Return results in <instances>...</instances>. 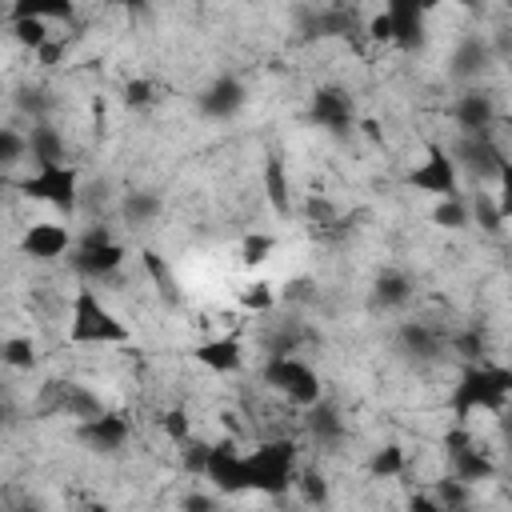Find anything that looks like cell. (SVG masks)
I'll return each instance as SVG.
<instances>
[{"mask_svg":"<svg viewBox=\"0 0 512 512\" xmlns=\"http://www.w3.org/2000/svg\"><path fill=\"white\" fill-rule=\"evenodd\" d=\"M272 248H276V240H272L268 232L244 236V244H240V264H244V268H256V264H264V260L272 256Z\"/></svg>","mask_w":512,"mask_h":512,"instance_id":"obj_39","label":"cell"},{"mask_svg":"<svg viewBox=\"0 0 512 512\" xmlns=\"http://www.w3.org/2000/svg\"><path fill=\"white\" fill-rule=\"evenodd\" d=\"M424 12H428L424 4H412V0H392V4L384 8L388 28H392L388 44H396L400 52H420V48H424V40H428Z\"/></svg>","mask_w":512,"mask_h":512,"instance_id":"obj_11","label":"cell"},{"mask_svg":"<svg viewBox=\"0 0 512 512\" xmlns=\"http://www.w3.org/2000/svg\"><path fill=\"white\" fill-rule=\"evenodd\" d=\"M300 496H304V504H312V508H324L328 504V476L320 472V468H300L296 472V484H292Z\"/></svg>","mask_w":512,"mask_h":512,"instance_id":"obj_34","label":"cell"},{"mask_svg":"<svg viewBox=\"0 0 512 512\" xmlns=\"http://www.w3.org/2000/svg\"><path fill=\"white\" fill-rule=\"evenodd\" d=\"M28 200H40V204H52L60 208L64 216H72L80 208V172L72 164H48V168H36L32 176H24L16 184Z\"/></svg>","mask_w":512,"mask_h":512,"instance_id":"obj_5","label":"cell"},{"mask_svg":"<svg viewBox=\"0 0 512 512\" xmlns=\"http://www.w3.org/2000/svg\"><path fill=\"white\" fill-rule=\"evenodd\" d=\"M180 512H220V504H216V496H204V492H188V496L180 500Z\"/></svg>","mask_w":512,"mask_h":512,"instance_id":"obj_48","label":"cell"},{"mask_svg":"<svg viewBox=\"0 0 512 512\" xmlns=\"http://www.w3.org/2000/svg\"><path fill=\"white\" fill-rule=\"evenodd\" d=\"M396 344L400 352L412 360V364H440L448 356V344H444V332L424 324V320H404L400 332H396Z\"/></svg>","mask_w":512,"mask_h":512,"instance_id":"obj_14","label":"cell"},{"mask_svg":"<svg viewBox=\"0 0 512 512\" xmlns=\"http://www.w3.org/2000/svg\"><path fill=\"white\" fill-rule=\"evenodd\" d=\"M468 220H476L488 236H500L508 216L500 212V200H496L492 192H476V196H472V204H468Z\"/></svg>","mask_w":512,"mask_h":512,"instance_id":"obj_31","label":"cell"},{"mask_svg":"<svg viewBox=\"0 0 512 512\" xmlns=\"http://www.w3.org/2000/svg\"><path fill=\"white\" fill-rule=\"evenodd\" d=\"M412 300V280L400 272V268H384L376 280H372V308L380 312H396Z\"/></svg>","mask_w":512,"mask_h":512,"instance_id":"obj_22","label":"cell"},{"mask_svg":"<svg viewBox=\"0 0 512 512\" xmlns=\"http://www.w3.org/2000/svg\"><path fill=\"white\" fill-rule=\"evenodd\" d=\"M300 32H308V36H356L364 28H360L356 8H312L300 16Z\"/></svg>","mask_w":512,"mask_h":512,"instance_id":"obj_18","label":"cell"},{"mask_svg":"<svg viewBox=\"0 0 512 512\" xmlns=\"http://www.w3.org/2000/svg\"><path fill=\"white\" fill-rule=\"evenodd\" d=\"M68 340H72V344H128L132 332H128V324L96 296V288L84 284V288H76V296H72Z\"/></svg>","mask_w":512,"mask_h":512,"instance_id":"obj_3","label":"cell"},{"mask_svg":"<svg viewBox=\"0 0 512 512\" xmlns=\"http://www.w3.org/2000/svg\"><path fill=\"white\" fill-rule=\"evenodd\" d=\"M440 508H460V504H468L472 500V488L468 484H460L456 476H440L436 484H432V492H428Z\"/></svg>","mask_w":512,"mask_h":512,"instance_id":"obj_37","label":"cell"},{"mask_svg":"<svg viewBox=\"0 0 512 512\" xmlns=\"http://www.w3.org/2000/svg\"><path fill=\"white\" fill-rule=\"evenodd\" d=\"M68 252H72V232H68V224L40 220V224H28V232L20 236V256L40 260V264L60 260V256H68Z\"/></svg>","mask_w":512,"mask_h":512,"instance_id":"obj_16","label":"cell"},{"mask_svg":"<svg viewBox=\"0 0 512 512\" xmlns=\"http://www.w3.org/2000/svg\"><path fill=\"white\" fill-rule=\"evenodd\" d=\"M284 300H288V304H312V300H316V284H312L308 276H296V280H288Z\"/></svg>","mask_w":512,"mask_h":512,"instance_id":"obj_46","label":"cell"},{"mask_svg":"<svg viewBox=\"0 0 512 512\" xmlns=\"http://www.w3.org/2000/svg\"><path fill=\"white\" fill-rule=\"evenodd\" d=\"M444 344H448V352H456L464 364H484V348H488V340H484V332H480V328L448 332V336H444Z\"/></svg>","mask_w":512,"mask_h":512,"instance_id":"obj_32","label":"cell"},{"mask_svg":"<svg viewBox=\"0 0 512 512\" xmlns=\"http://www.w3.org/2000/svg\"><path fill=\"white\" fill-rule=\"evenodd\" d=\"M76 436H80V440H84L92 452L112 456V452H120V448L128 444V436H132V420H128L124 412L104 408L96 420H84V424L76 428Z\"/></svg>","mask_w":512,"mask_h":512,"instance_id":"obj_13","label":"cell"},{"mask_svg":"<svg viewBox=\"0 0 512 512\" xmlns=\"http://www.w3.org/2000/svg\"><path fill=\"white\" fill-rule=\"evenodd\" d=\"M12 104H16L24 116H32V124H44L48 112H52V92H48L44 84H20V88L12 92Z\"/></svg>","mask_w":512,"mask_h":512,"instance_id":"obj_29","label":"cell"},{"mask_svg":"<svg viewBox=\"0 0 512 512\" xmlns=\"http://www.w3.org/2000/svg\"><path fill=\"white\" fill-rule=\"evenodd\" d=\"M448 156H452L456 172H464L476 184H488V180H504L508 176V156L496 144V136H460L448 148Z\"/></svg>","mask_w":512,"mask_h":512,"instance_id":"obj_6","label":"cell"},{"mask_svg":"<svg viewBox=\"0 0 512 512\" xmlns=\"http://www.w3.org/2000/svg\"><path fill=\"white\" fill-rule=\"evenodd\" d=\"M260 380L288 396V404H300V408H312L320 400V376L312 364H304L300 356H268L264 368H260Z\"/></svg>","mask_w":512,"mask_h":512,"instance_id":"obj_4","label":"cell"},{"mask_svg":"<svg viewBox=\"0 0 512 512\" xmlns=\"http://www.w3.org/2000/svg\"><path fill=\"white\" fill-rule=\"evenodd\" d=\"M192 360L208 372H220V376H232L244 368V344L236 336H212V340H200L192 348Z\"/></svg>","mask_w":512,"mask_h":512,"instance_id":"obj_17","label":"cell"},{"mask_svg":"<svg viewBox=\"0 0 512 512\" xmlns=\"http://www.w3.org/2000/svg\"><path fill=\"white\" fill-rule=\"evenodd\" d=\"M408 512H440V504H436L432 496H424V492H416V496L408 500Z\"/></svg>","mask_w":512,"mask_h":512,"instance_id":"obj_51","label":"cell"},{"mask_svg":"<svg viewBox=\"0 0 512 512\" xmlns=\"http://www.w3.org/2000/svg\"><path fill=\"white\" fill-rule=\"evenodd\" d=\"M264 196H268V204H272L276 216H288V212H292L288 168H284V160H280L276 152H268V160H264Z\"/></svg>","mask_w":512,"mask_h":512,"instance_id":"obj_26","label":"cell"},{"mask_svg":"<svg viewBox=\"0 0 512 512\" xmlns=\"http://www.w3.org/2000/svg\"><path fill=\"white\" fill-rule=\"evenodd\" d=\"M240 304H244L248 312H268V308L276 304V292H272V284L256 280V284H244V288H240Z\"/></svg>","mask_w":512,"mask_h":512,"instance_id":"obj_43","label":"cell"},{"mask_svg":"<svg viewBox=\"0 0 512 512\" xmlns=\"http://www.w3.org/2000/svg\"><path fill=\"white\" fill-rule=\"evenodd\" d=\"M160 428H164L176 444H184V440L192 436V416H188V408H180V404H176V408H168V412L160 416Z\"/></svg>","mask_w":512,"mask_h":512,"instance_id":"obj_44","label":"cell"},{"mask_svg":"<svg viewBox=\"0 0 512 512\" xmlns=\"http://www.w3.org/2000/svg\"><path fill=\"white\" fill-rule=\"evenodd\" d=\"M452 120L460 124V136H492L500 112H496V100L492 92L484 88H464L452 104Z\"/></svg>","mask_w":512,"mask_h":512,"instance_id":"obj_9","label":"cell"},{"mask_svg":"<svg viewBox=\"0 0 512 512\" xmlns=\"http://www.w3.org/2000/svg\"><path fill=\"white\" fill-rule=\"evenodd\" d=\"M304 216L312 220V224H320V228H332L340 216H336V204L328 200V196H308L304 200Z\"/></svg>","mask_w":512,"mask_h":512,"instance_id":"obj_45","label":"cell"},{"mask_svg":"<svg viewBox=\"0 0 512 512\" xmlns=\"http://www.w3.org/2000/svg\"><path fill=\"white\" fill-rule=\"evenodd\" d=\"M432 224L436 228H448V232H460V228H468L472 220H468V204L456 196V200H440L436 208H432Z\"/></svg>","mask_w":512,"mask_h":512,"instance_id":"obj_35","label":"cell"},{"mask_svg":"<svg viewBox=\"0 0 512 512\" xmlns=\"http://www.w3.org/2000/svg\"><path fill=\"white\" fill-rule=\"evenodd\" d=\"M388 36H392L388 16H384V12H376V16L368 20V40H372V44H388Z\"/></svg>","mask_w":512,"mask_h":512,"instance_id":"obj_49","label":"cell"},{"mask_svg":"<svg viewBox=\"0 0 512 512\" xmlns=\"http://www.w3.org/2000/svg\"><path fill=\"white\" fill-rule=\"evenodd\" d=\"M448 460H452V476H456L460 484H468V488L496 476V464H492V456H488L480 444H472V448H464V452H456V456H448Z\"/></svg>","mask_w":512,"mask_h":512,"instance_id":"obj_25","label":"cell"},{"mask_svg":"<svg viewBox=\"0 0 512 512\" xmlns=\"http://www.w3.org/2000/svg\"><path fill=\"white\" fill-rule=\"evenodd\" d=\"M508 392H512V372L504 364H464L452 396H448V408L456 416V424H464L472 412H504L508 404Z\"/></svg>","mask_w":512,"mask_h":512,"instance_id":"obj_1","label":"cell"},{"mask_svg":"<svg viewBox=\"0 0 512 512\" xmlns=\"http://www.w3.org/2000/svg\"><path fill=\"white\" fill-rule=\"evenodd\" d=\"M36 56H40V64H44V68H52V64H60V60H64V44H60V40H48Z\"/></svg>","mask_w":512,"mask_h":512,"instance_id":"obj_50","label":"cell"},{"mask_svg":"<svg viewBox=\"0 0 512 512\" xmlns=\"http://www.w3.org/2000/svg\"><path fill=\"white\" fill-rule=\"evenodd\" d=\"M124 256H128V248L116 244V240H104V244H72L68 264H72L76 276H84V280L92 284V280L112 276V272L124 264Z\"/></svg>","mask_w":512,"mask_h":512,"instance_id":"obj_12","label":"cell"},{"mask_svg":"<svg viewBox=\"0 0 512 512\" xmlns=\"http://www.w3.org/2000/svg\"><path fill=\"white\" fill-rule=\"evenodd\" d=\"M408 188H416L424 196H436V200H456L460 196V172H456V164H452L444 144L432 140L424 148V160L408 172Z\"/></svg>","mask_w":512,"mask_h":512,"instance_id":"obj_7","label":"cell"},{"mask_svg":"<svg viewBox=\"0 0 512 512\" xmlns=\"http://www.w3.org/2000/svg\"><path fill=\"white\" fill-rule=\"evenodd\" d=\"M20 512H44V508H36V504H24V508H20Z\"/></svg>","mask_w":512,"mask_h":512,"instance_id":"obj_54","label":"cell"},{"mask_svg":"<svg viewBox=\"0 0 512 512\" xmlns=\"http://www.w3.org/2000/svg\"><path fill=\"white\" fill-rule=\"evenodd\" d=\"M0 364L16 368V372H32L36 368V344L24 336H8L0 340Z\"/></svg>","mask_w":512,"mask_h":512,"instance_id":"obj_33","label":"cell"},{"mask_svg":"<svg viewBox=\"0 0 512 512\" xmlns=\"http://www.w3.org/2000/svg\"><path fill=\"white\" fill-rule=\"evenodd\" d=\"M300 340H304V328L296 324V320H284L272 336H268V356H296V348H300Z\"/></svg>","mask_w":512,"mask_h":512,"instance_id":"obj_36","label":"cell"},{"mask_svg":"<svg viewBox=\"0 0 512 512\" xmlns=\"http://www.w3.org/2000/svg\"><path fill=\"white\" fill-rule=\"evenodd\" d=\"M296 472H300V448L288 436L264 440L256 452L244 456V484L248 492L260 496H284L296 484Z\"/></svg>","mask_w":512,"mask_h":512,"instance_id":"obj_2","label":"cell"},{"mask_svg":"<svg viewBox=\"0 0 512 512\" xmlns=\"http://www.w3.org/2000/svg\"><path fill=\"white\" fill-rule=\"evenodd\" d=\"M24 156H28V148H24V136H20L16 128H0V172L16 168Z\"/></svg>","mask_w":512,"mask_h":512,"instance_id":"obj_41","label":"cell"},{"mask_svg":"<svg viewBox=\"0 0 512 512\" xmlns=\"http://www.w3.org/2000/svg\"><path fill=\"white\" fill-rule=\"evenodd\" d=\"M472 444H476V436H472L464 424H456V428L444 432V452H448V456H456V452H464V448H472Z\"/></svg>","mask_w":512,"mask_h":512,"instance_id":"obj_47","label":"cell"},{"mask_svg":"<svg viewBox=\"0 0 512 512\" xmlns=\"http://www.w3.org/2000/svg\"><path fill=\"white\" fill-rule=\"evenodd\" d=\"M12 36H16V44H24V48H32V52H40V48L52 40L44 20H12Z\"/></svg>","mask_w":512,"mask_h":512,"instance_id":"obj_40","label":"cell"},{"mask_svg":"<svg viewBox=\"0 0 512 512\" xmlns=\"http://www.w3.org/2000/svg\"><path fill=\"white\" fill-rule=\"evenodd\" d=\"M404 468H408V456H404V448H400L396 440L380 444V448L368 456V472H372L376 480H396V476H404Z\"/></svg>","mask_w":512,"mask_h":512,"instance_id":"obj_30","label":"cell"},{"mask_svg":"<svg viewBox=\"0 0 512 512\" xmlns=\"http://www.w3.org/2000/svg\"><path fill=\"white\" fill-rule=\"evenodd\" d=\"M208 440H200V436H188L184 444H180V464L192 472V476H204V464H208Z\"/></svg>","mask_w":512,"mask_h":512,"instance_id":"obj_42","label":"cell"},{"mask_svg":"<svg viewBox=\"0 0 512 512\" xmlns=\"http://www.w3.org/2000/svg\"><path fill=\"white\" fill-rule=\"evenodd\" d=\"M204 480H212V488L224 492V496H240V492H248V484H244V452H236L232 440H216V444L208 448Z\"/></svg>","mask_w":512,"mask_h":512,"instance_id":"obj_10","label":"cell"},{"mask_svg":"<svg viewBox=\"0 0 512 512\" xmlns=\"http://www.w3.org/2000/svg\"><path fill=\"white\" fill-rule=\"evenodd\" d=\"M140 260H144V272H148V280H152L156 296H160L168 308H180L184 292H180V280L172 276V264H168L160 252H152V248H144V252H140Z\"/></svg>","mask_w":512,"mask_h":512,"instance_id":"obj_24","label":"cell"},{"mask_svg":"<svg viewBox=\"0 0 512 512\" xmlns=\"http://www.w3.org/2000/svg\"><path fill=\"white\" fill-rule=\"evenodd\" d=\"M120 100H124V108H148L152 100H156V84L148 80V76H132V80H124V88H120Z\"/></svg>","mask_w":512,"mask_h":512,"instance_id":"obj_38","label":"cell"},{"mask_svg":"<svg viewBox=\"0 0 512 512\" xmlns=\"http://www.w3.org/2000/svg\"><path fill=\"white\" fill-rule=\"evenodd\" d=\"M304 424H308V436L320 444V448H336L340 440H344V416H340V408L336 404H328L324 396L308 408V416H304Z\"/></svg>","mask_w":512,"mask_h":512,"instance_id":"obj_21","label":"cell"},{"mask_svg":"<svg viewBox=\"0 0 512 512\" xmlns=\"http://www.w3.org/2000/svg\"><path fill=\"white\" fill-rule=\"evenodd\" d=\"M160 208H164L160 204V192H152V188H132L120 200V216H124L128 228H148L160 216Z\"/></svg>","mask_w":512,"mask_h":512,"instance_id":"obj_27","label":"cell"},{"mask_svg":"<svg viewBox=\"0 0 512 512\" xmlns=\"http://www.w3.org/2000/svg\"><path fill=\"white\" fill-rule=\"evenodd\" d=\"M84 512H112V508H108V504H100V500H92V504H88Z\"/></svg>","mask_w":512,"mask_h":512,"instance_id":"obj_52","label":"cell"},{"mask_svg":"<svg viewBox=\"0 0 512 512\" xmlns=\"http://www.w3.org/2000/svg\"><path fill=\"white\" fill-rule=\"evenodd\" d=\"M492 60H496V56H492L488 36L472 32V36H464V40L456 44V52H452V60H448V72H452L456 80H476L480 72H488Z\"/></svg>","mask_w":512,"mask_h":512,"instance_id":"obj_19","label":"cell"},{"mask_svg":"<svg viewBox=\"0 0 512 512\" xmlns=\"http://www.w3.org/2000/svg\"><path fill=\"white\" fill-rule=\"evenodd\" d=\"M244 104H248V88H244L240 76H216V80L196 96V108H200V116H208V120H232Z\"/></svg>","mask_w":512,"mask_h":512,"instance_id":"obj_15","label":"cell"},{"mask_svg":"<svg viewBox=\"0 0 512 512\" xmlns=\"http://www.w3.org/2000/svg\"><path fill=\"white\" fill-rule=\"evenodd\" d=\"M24 148L32 156L36 168H48V164H64V136L44 120V124H32L28 136H24Z\"/></svg>","mask_w":512,"mask_h":512,"instance_id":"obj_23","label":"cell"},{"mask_svg":"<svg viewBox=\"0 0 512 512\" xmlns=\"http://www.w3.org/2000/svg\"><path fill=\"white\" fill-rule=\"evenodd\" d=\"M56 384V408L64 412V416H76L80 424L84 420H96L100 412H104V400L92 392V388H84V384H76V380H52Z\"/></svg>","mask_w":512,"mask_h":512,"instance_id":"obj_20","label":"cell"},{"mask_svg":"<svg viewBox=\"0 0 512 512\" xmlns=\"http://www.w3.org/2000/svg\"><path fill=\"white\" fill-rule=\"evenodd\" d=\"M308 120L332 136H348L356 132V100L348 88L340 84H320L312 92V104H308Z\"/></svg>","mask_w":512,"mask_h":512,"instance_id":"obj_8","label":"cell"},{"mask_svg":"<svg viewBox=\"0 0 512 512\" xmlns=\"http://www.w3.org/2000/svg\"><path fill=\"white\" fill-rule=\"evenodd\" d=\"M440 512H472V504H460V508H440Z\"/></svg>","mask_w":512,"mask_h":512,"instance_id":"obj_53","label":"cell"},{"mask_svg":"<svg viewBox=\"0 0 512 512\" xmlns=\"http://www.w3.org/2000/svg\"><path fill=\"white\" fill-rule=\"evenodd\" d=\"M76 16V8L68 4V0H16L12 8H8V24L12 20H72Z\"/></svg>","mask_w":512,"mask_h":512,"instance_id":"obj_28","label":"cell"}]
</instances>
